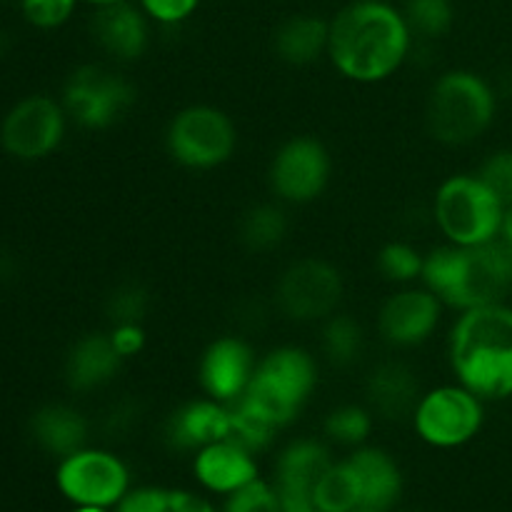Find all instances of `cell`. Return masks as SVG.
Returning a JSON list of instances; mask_svg holds the SVG:
<instances>
[{
    "mask_svg": "<svg viewBox=\"0 0 512 512\" xmlns=\"http://www.w3.org/2000/svg\"><path fill=\"white\" fill-rule=\"evenodd\" d=\"M410 30L420 38H443L453 28L455 10L450 0H408L403 10Z\"/></svg>",
    "mask_w": 512,
    "mask_h": 512,
    "instance_id": "31",
    "label": "cell"
},
{
    "mask_svg": "<svg viewBox=\"0 0 512 512\" xmlns=\"http://www.w3.org/2000/svg\"><path fill=\"white\" fill-rule=\"evenodd\" d=\"M30 435L40 450L58 455L63 460L73 455L75 450L85 448L88 420L70 405L50 403L35 410V415L30 418Z\"/></svg>",
    "mask_w": 512,
    "mask_h": 512,
    "instance_id": "23",
    "label": "cell"
},
{
    "mask_svg": "<svg viewBox=\"0 0 512 512\" xmlns=\"http://www.w3.org/2000/svg\"><path fill=\"white\" fill-rule=\"evenodd\" d=\"M483 400L463 385H440L420 398L413 413L415 433L438 450L468 445L483 428Z\"/></svg>",
    "mask_w": 512,
    "mask_h": 512,
    "instance_id": "8",
    "label": "cell"
},
{
    "mask_svg": "<svg viewBox=\"0 0 512 512\" xmlns=\"http://www.w3.org/2000/svg\"><path fill=\"white\" fill-rule=\"evenodd\" d=\"M315 385L318 363L313 355L295 345H283L258 360L243 400L280 430L303 413Z\"/></svg>",
    "mask_w": 512,
    "mask_h": 512,
    "instance_id": "5",
    "label": "cell"
},
{
    "mask_svg": "<svg viewBox=\"0 0 512 512\" xmlns=\"http://www.w3.org/2000/svg\"><path fill=\"white\" fill-rule=\"evenodd\" d=\"M475 175L498 195L500 203H512V150H498L490 155Z\"/></svg>",
    "mask_w": 512,
    "mask_h": 512,
    "instance_id": "36",
    "label": "cell"
},
{
    "mask_svg": "<svg viewBox=\"0 0 512 512\" xmlns=\"http://www.w3.org/2000/svg\"><path fill=\"white\" fill-rule=\"evenodd\" d=\"M333 463L328 445L320 440L303 438L290 443L278 455L273 480L283 512H315V483Z\"/></svg>",
    "mask_w": 512,
    "mask_h": 512,
    "instance_id": "15",
    "label": "cell"
},
{
    "mask_svg": "<svg viewBox=\"0 0 512 512\" xmlns=\"http://www.w3.org/2000/svg\"><path fill=\"white\" fill-rule=\"evenodd\" d=\"M110 340H113L115 350L123 355V360L135 358L138 353H143L145 348V330L143 323H125V325H113L110 330Z\"/></svg>",
    "mask_w": 512,
    "mask_h": 512,
    "instance_id": "38",
    "label": "cell"
},
{
    "mask_svg": "<svg viewBox=\"0 0 512 512\" xmlns=\"http://www.w3.org/2000/svg\"><path fill=\"white\" fill-rule=\"evenodd\" d=\"M443 303L428 288H405L390 295L378 313V330L393 348H415L433 338Z\"/></svg>",
    "mask_w": 512,
    "mask_h": 512,
    "instance_id": "16",
    "label": "cell"
},
{
    "mask_svg": "<svg viewBox=\"0 0 512 512\" xmlns=\"http://www.w3.org/2000/svg\"><path fill=\"white\" fill-rule=\"evenodd\" d=\"M240 243L245 245L253 253H268L275 250L288 235V218H285V210L280 205L263 203L253 205L250 210H245V215L240 218L238 225Z\"/></svg>",
    "mask_w": 512,
    "mask_h": 512,
    "instance_id": "26",
    "label": "cell"
},
{
    "mask_svg": "<svg viewBox=\"0 0 512 512\" xmlns=\"http://www.w3.org/2000/svg\"><path fill=\"white\" fill-rule=\"evenodd\" d=\"M423 260L413 245L408 243H388L378 253V270L393 283H413L423 275Z\"/></svg>",
    "mask_w": 512,
    "mask_h": 512,
    "instance_id": "33",
    "label": "cell"
},
{
    "mask_svg": "<svg viewBox=\"0 0 512 512\" xmlns=\"http://www.w3.org/2000/svg\"><path fill=\"white\" fill-rule=\"evenodd\" d=\"M193 475L205 493L228 498V495L238 493L240 488L258 480L260 470L255 453L225 438L205 445L195 453Z\"/></svg>",
    "mask_w": 512,
    "mask_h": 512,
    "instance_id": "17",
    "label": "cell"
},
{
    "mask_svg": "<svg viewBox=\"0 0 512 512\" xmlns=\"http://www.w3.org/2000/svg\"><path fill=\"white\" fill-rule=\"evenodd\" d=\"M505 205L478 175H453L435 193L433 215L450 245L473 248L500 238Z\"/></svg>",
    "mask_w": 512,
    "mask_h": 512,
    "instance_id": "6",
    "label": "cell"
},
{
    "mask_svg": "<svg viewBox=\"0 0 512 512\" xmlns=\"http://www.w3.org/2000/svg\"><path fill=\"white\" fill-rule=\"evenodd\" d=\"M343 300V278L333 263L323 258H303L283 270L275 285L280 313L298 323H320L338 313Z\"/></svg>",
    "mask_w": 512,
    "mask_h": 512,
    "instance_id": "10",
    "label": "cell"
},
{
    "mask_svg": "<svg viewBox=\"0 0 512 512\" xmlns=\"http://www.w3.org/2000/svg\"><path fill=\"white\" fill-rule=\"evenodd\" d=\"M373 430V413L363 405H340L325 418V435L333 443L360 448Z\"/></svg>",
    "mask_w": 512,
    "mask_h": 512,
    "instance_id": "30",
    "label": "cell"
},
{
    "mask_svg": "<svg viewBox=\"0 0 512 512\" xmlns=\"http://www.w3.org/2000/svg\"><path fill=\"white\" fill-rule=\"evenodd\" d=\"M90 33L103 53L120 63H130L148 48V15L130 0L103 5L90 20Z\"/></svg>",
    "mask_w": 512,
    "mask_h": 512,
    "instance_id": "18",
    "label": "cell"
},
{
    "mask_svg": "<svg viewBox=\"0 0 512 512\" xmlns=\"http://www.w3.org/2000/svg\"><path fill=\"white\" fill-rule=\"evenodd\" d=\"M220 512H283V505H280L275 485L258 478L240 488L238 493L228 495Z\"/></svg>",
    "mask_w": 512,
    "mask_h": 512,
    "instance_id": "34",
    "label": "cell"
},
{
    "mask_svg": "<svg viewBox=\"0 0 512 512\" xmlns=\"http://www.w3.org/2000/svg\"><path fill=\"white\" fill-rule=\"evenodd\" d=\"M238 145V130L228 113L213 105H188L170 120L165 148L188 170H213L228 163Z\"/></svg>",
    "mask_w": 512,
    "mask_h": 512,
    "instance_id": "7",
    "label": "cell"
},
{
    "mask_svg": "<svg viewBox=\"0 0 512 512\" xmlns=\"http://www.w3.org/2000/svg\"><path fill=\"white\" fill-rule=\"evenodd\" d=\"M55 483L73 505L115 510L130 493V470L110 450L80 448L60 460Z\"/></svg>",
    "mask_w": 512,
    "mask_h": 512,
    "instance_id": "9",
    "label": "cell"
},
{
    "mask_svg": "<svg viewBox=\"0 0 512 512\" xmlns=\"http://www.w3.org/2000/svg\"><path fill=\"white\" fill-rule=\"evenodd\" d=\"M255 368H258V358L253 348L238 335H225V338L213 340L200 355V388L208 398L230 405L243 398Z\"/></svg>",
    "mask_w": 512,
    "mask_h": 512,
    "instance_id": "14",
    "label": "cell"
},
{
    "mask_svg": "<svg viewBox=\"0 0 512 512\" xmlns=\"http://www.w3.org/2000/svg\"><path fill=\"white\" fill-rule=\"evenodd\" d=\"M85 3L95 5V8H103V5H113V3H125V0H85Z\"/></svg>",
    "mask_w": 512,
    "mask_h": 512,
    "instance_id": "42",
    "label": "cell"
},
{
    "mask_svg": "<svg viewBox=\"0 0 512 512\" xmlns=\"http://www.w3.org/2000/svg\"><path fill=\"white\" fill-rule=\"evenodd\" d=\"M228 405L213 398L193 400L175 410L165 423V443L180 453H198L200 448L228 438Z\"/></svg>",
    "mask_w": 512,
    "mask_h": 512,
    "instance_id": "19",
    "label": "cell"
},
{
    "mask_svg": "<svg viewBox=\"0 0 512 512\" xmlns=\"http://www.w3.org/2000/svg\"><path fill=\"white\" fill-rule=\"evenodd\" d=\"M113 512H218L205 495L183 488H148L130 490Z\"/></svg>",
    "mask_w": 512,
    "mask_h": 512,
    "instance_id": "25",
    "label": "cell"
},
{
    "mask_svg": "<svg viewBox=\"0 0 512 512\" xmlns=\"http://www.w3.org/2000/svg\"><path fill=\"white\" fill-rule=\"evenodd\" d=\"M143 13L160 25H178L198 10L200 0H138Z\"/></svg>",
    "mask_w": 512,
    "mask_h": 512,
    "instance_id": "37",
    "label": "cell"
},
{
    "mask_svg": "<svg viewBox=\"0 0 512 512\" xmlns=\"http://www.w3.org/2000/svg\"><path fill=\"white\" fill-rule=\"evenodd\" d=\"M330 153L318 138L295 135L275 150L268 180L283 203L305 205L325 193L330 180Z\"/></svg>",
    "mask_w": 512,
    "mask_h": 512,
    "instance_id": "12",
    "label": "cell"
},
{
    "mask_svg": "<svg viewBox=\"0 0 512 512\" xmlns=\"http://www.w3.org/2000/svg\"><path fill=\"white\" fill-rule=\"evenodd\" d=\"M228 415V438L233 440V443L243 445V448H248L250 453L255 455L263 453V450H268L270 445H273L278 428H275L268 418H263L253 405L245 403L243 398L228 405Z\"/></svg>",
    "mask_w": 512,
    "mask_h": 512,
    "instance_id": "29",
    "label": "cell"
},
{
    "mask_svg": "<svg viewBox=\"0 0 512 512\" xmlns=\"http://www.w3.org/2000/svg\"><path fill=\"white\" fill-rule=\"evenodd\" d=\"M450 365L480 400L512 395V308L508 303L463 310L450 333Z\"/></svg>",
    "mask_w": 512,
    "mask_h": 512,
    "instance_id": "3",
    "label": "cell"
},
{
    "mask_svg": "<svg viewBox=\"0 0 512 512\" xmlns=\"http://www.w3.org/2000/svg\"><path fill=\"white\" fill-rule=\"evenodd\" d=\"M78 0H20L25 20L40 30H53L68 23Z\"/></svg>",
    "mask_w": 512,
    "mask_h": 512,
    "instance_id": "35",
    "label": "cell"
},
{
    "mask_svg": "<svg viewBox=\"0 0 512 512\" xmlns=\"http://www.w3.org/2000/svg\"><path fill=\"white\" fill-rule=\"evenodd\" d=\"M328 40L330 20L318 15H293L278 25L273 45L283 63L303 68L328 53Z\"/></svg>",
    "mask_w": 512,
    "mask_h": 512,
    "instance_id": "24",
    "label": "cell"
},
{
    "mask_svg": "<svg viewBox=\"0 0 512 512\" xmlns=\"http://www.w3.org/2000/svg\"><path fill=\"white\" fill-rule=\"evenodd\" d=\"M363 328L355 318L343 313L330 315L323 320V335H320V348L323 355L338 368H348V365L358 363L363 355Z\"/></svg>",
    "mask_w": 512,
    "mask_h": 512,
    "instance_id": "28",
    "label": "cell"
},
{
    "mask_svg": "<svg viewBox=\"0 0 512 512\" xmlns=\"http://www.w3.org/2000/svg\"><path fill=\"white\" fill-rule=\"evenodd\" d=\"M313 503L318 512H350L363 505V493L348 460L333 463L315 483Z\"/></svg>",
    "mask_w": 512,
    "mask_h": 512,
    "instance_id": "27",
    "label": "cell"
},
{
    "mask_svg": "<svg viewBox=\"0 0 512 512\" xmlns=\"http://www.w3.org/2000/svg\"><path fill=\"white\" fill-rule=\"evenodd\" d=\"M150 308V293L140 283H123L105 300V315L110 325L143 323Z\"/></svg>",
    "mask_w": 512,
    "mask_h": 512,
    "instance_id": "32",
    "label": "cell"
},
{
    "mask_svg": "<svg viewBox=\"0 0 512 512\" xmlns=\"http://www.w3.org/2000/svg\"><path fill=\"white\" fill-rule=\"evenodd\" d=\"M135 105V88L105 65H83L63 88V108L88 130H105Z\"/></svg>",
    "mask_w": 512,
    "mask_h": 512,
    "instance_id": "11",
    "label": "cell"
},
{
    "mask_svg": "<svg viewBox=\"0 0 512 512\" xmlns=\"http://www.w3.org/2000/svg\"><path fill=\"white\" fill-rule=\"evenodd\" d=\"M498 95L485 78L470 70H448L433 83L425 123L438 143L470 145L493 125Z\"/></svg>",
    "mask_w": 512,
    "mask_h": 512,
    "instance_id": "4",
    "label": "cell"
},
{
    "mask_svg": "<svg viewBox=\"0 0 512 512\" xmlns=\"http://www.w3.org/2000/svg\"><path fill=\"white\" fill-rule=\"evenodd\" d=\"M355 470V478L363 493V505L380 510H393L403 495V473L393 455L380 448L360 445L345 458Z\"/></svg>",
    "mask_w": 512,
    "mask_h": 512,
    "instance_id": "22",
    "label": "cell"
},
{
    "mask_svg": "<svg viewBox=\"0 0 512 512\" xmlns=\"http://www.w3.org/2000/svg\"><path fill=\"white\" fill-rule=\"evenodd\" d=\"M123 355L115 350L108 333L83 335L65 355V383L75 393L105 388L123 368Z\"/></svg>",
    "mask_w": 512,
    "mask_h": 512,
    "instance_id": "20",
    "label": "cell"
},
{
    "mask_svg": "<svg viewBox=\"0 0 512 512\" xmlns=\"http://www.w3.org/2000/svg\"><path fill=\"white\" fill-rule=\"evenodd\" d=\"M73 512H113L108 508H90V505H75Z\"/></svg>",
    "mask_w": 512,
    "mask_h": 512,
    "instance_id": "41",
    "label": "cell"
},
{
    "mask_svg": "<svg viewBox=\"0 0 512 512\" xmlns=\"http://www.w3.org/2000/svg\"><path fill=\"white\" fill-rule=\"evenodd\" d=\"M420 280L440 303L460 313L500 305L512 295L510 245L498 238L473 248L450 243L435 248L425 255Z\"/></svg>",
    "mask_w": 512,
    "mask_h": 512,
    "instance_id": "2",
    "label": "cell"
},
{
    "mask_svg": "<svg viewBox=\"0 0 512 512\" xmlns=\"http://www.w3.org/2000/svg\"><path fill=\"white\" fill-rule=\"evenodd\" d=\"M315 512H318V510H315Z\"/></svg>",
    "mask_w": 512,
    "mask_h": 512,
    "instance_id": "46",
    "label": "cell"
},
{
    "mask_svg": "<svg viewBox=\"0 0 512 512\" xmlns=\"http://www.w3.org/2000/svg\"><path fill=\"white\" fill-rule=\"evenodd\" d=\"M505 240V238H503ZM505 243H508L510 245V253H512V243H510V240H505Z\"/></svg>",
    "mask_w": 512,
    "mask_h": 512,
    "instance_id": "45",
    "label": "cell"
},
{
    "mask_svg": "<svg viewBox=\"0 0 512 512\" xmlns=\"http://www.w3.org/2000/svg\"><path fill=\"white\" fill-rule=\"evenodd\" d=\"M413 30L390 0H355L330 20L328 55L353 83H383L408 60Z\"/></svg>",
    "mask_w": 512,
    "mask_h": 512,
    "instance_id": "1",
    "label": "cell"
},
{
    "mask_svg": "<svg viewBox=\"0 0 512 512\" xmlns=\"http://www.w3.org/2000/svg\"><path fill=\"white\" fill-rule=\"evenodd\" d=\"M65 108L48 95H30L10 108L0 125L5 153L18 160L48 158L65 135Z\"/></svg>",
    "mask_w": 512,
    "mask_h": 512,
    "instance_id": "13",
    "label": "cell"
},
{
    "mask_svg": "<svg viewBox=\"0 0 512 512\" xmlns=\"http://www.w3.org/2000/svg\"><path fill=\"white\" fill-rule=\"evenodd\" d=\"M500 238L510 240L512 243V203L505 205V213H503V230H500Z\"/></svg>",
    "mask_w": 512,
    "mask_h": 512,
    "instance_id": "40",
    "label": "cell"
},
{
    "mask_svg": "<svg viewBox=\"0 0 512 512\" xmlns=\"http://www.w3.org/2000/svg\"><path fill=\"white\" fill-rule=\"evenodd\" d=\"M350 512H393V510H380V508H370V505H360V508H355Z\"/></svg>",
    "mask_w": 512,
    "mask_h": 512,
    "instance_id": "43",
    "label": "cell"
},
{
    "mask_svg": "<svg viewBox=\"0 0 512 512\" xmlns=\"http://www.w3.org/2000/svg\"><path fill=\"white\" fill-rule=\"evenodd\" d=\"M365 398L373 415L385 420H400L415 413L420 398V380L413 370L398 360H388L370 370L365 383Z\"/></svg>",
    "mask_w": 512,
    "mask_h": 512,
    "instance_id": "21",
    "label": "cell"
},
{
    "mask_svg": "<svg viewBox=\"0 0 512 512\" xmlns=\"http://www.w3.org/2000/svg\"><path fill=\"white\" fill-rule=\"evenodd\" d=\"M135 415H138V405H135L133 400H120V403H115L113 408L108 410L105 430H108L110 435L125 433V430L135 423Z\"/></svg>",
    "mask_w": 512,
    "mask_h": 512,
    "instance_id": "39",
    "label": "cell"
},
{
    "mask_svg": "<svg viewBox=\"0 0 512 512\" xmlns=\"http://www.w3.org/2000/svg\"><path fill=\"white\" fill-rule=\"evenodd\" d=\"M503 90H505V93H508V95H512V73L508 75V78H505V83H503Z\"/></svg>",
    "mask_w": 512,
    "mask_h": 512,
    "instance_id": "44",
    "label": "cell"
}]
</instances>
